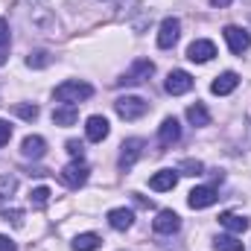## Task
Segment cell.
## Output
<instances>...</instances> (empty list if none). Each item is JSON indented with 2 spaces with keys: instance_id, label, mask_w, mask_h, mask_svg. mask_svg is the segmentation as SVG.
<instances>
[{
  "instance_id": "obj_29",
  "label": "cell",
  "mask_w": 251,
  "mask_h": 251,
  "mask_svg": "<svg viewBox=\"0 0 251 251\" xmlns=\"http://www.w3.org/2000/svg\"><path fill=\"white\" fill-rule=\"evenodd\" d=\"M67 152H70V158H73V161H82V155H85V146H82L79 140H67Z\"/></svg>"
},
{
  "instance_id": "obj_7",
  "label": "cell",
  "mask_w": 251,
  "mask_h": 251,
  "mask_svg": "<svg viewBox=\"0 0 251 251\" xmlns=\"http://www.w3.org/2000/svg\"><path fill=\"white\" fill-rule=\"evenodd\" d=\"M178 35H181V24H178V18H164V21H161V29H158V47H161V50L176 47Z\"/></svg>"
},
{
  "instance_id": "obj_25",
  "label": "cell",
  "mask_w": 251,
  "mask_h": 251,
  "mask_svg": "<svg viewBox=\"0 0 251 251\" xmlns=\"http://www.w3.org/2000/svg\"><path fill=\"white\" fill-rule=\"evenodd\" d=\"M213 246H216V251H246L237 237H216Z\"/></svg>"
},
{
  "instance_id": "obj_24",
  "label": "cell",
  "mask_w": 251,
  "mask_h": 251,
  "mask_svg": "<svg viewBox=\"0 0 251 251\" xmlns=\"http://www.w3.org/2000/svg\"><path fill=\"white\" fill-rule=\"evenodd\" d=\"M50 62H53V56H50L47 50H35V53H29V56H26V64H29V67H35V70L47 67Z\"/></svg>"
},
{
  "instance_id": "obj_13",
  "label": "cell",
  "mask_w": 251,
  "mask_h": 251,
  "mask_svg": "<svg viewBox=\"0 0 251 251\" xmlns=\"http://www.w3.org/2000/svg\"><path fill=\"white\" fill-rule=\"evenodd\" d=\"M152 228H155V234H176L181 228V216L176 210H161L158 219L152 222Z\"/></svg>"
},
{
  "instance_id": "obj_14",
  "label": "cell",
  "mask_w": 251,
  "mask_h": 251,
  "mask_svg": "<svg viewBox=\"0 0 251 251\" xmlns=\"http://www.w3.org/2000/svg\"><path fill=\"white\" fill-rule=\"evenodd\" d=\"M44 152H47V140H44L41 134H29V137H24V143H21V155H24V158L38 161V158H44Z\"/></svg>"
},
{
  "instance_id": "obj_10",
  "label": "cell",
  "mask_w": 251,
  "mask_h": 251,
  "mask_svg": "<svg viewBox=\"0 0 251 251\" xmlns=\"http://www.w3.org/2000/svg\"><path fill=\"white\" fill-rule=\"evenodd\" d=\"M216 199H219V193L216 187H193L187 196V204L193 210H201V207H210V204H216Z\"/></svg>"
},
{
  "instance_id": "obj_8",
  "label": "cell",
  "mask_w": 251,
  "mask_h": 251,
  "mask_svg": "<svg viewBox=\"0 0 251 251\" xmlns=\"http://www.w3.org/2000/svg\"><path fill=\"white\" fill-rule=\"evenodd\" d=\"M164 88H167V94H173V97H181V94H187L190 88H193V76H190L187 70H173V73L167 76Z\"/></svg>"
},
{
  "instance_id": "obj_16",
  "label": "cell",
  "mask_w": 251,
  "mask_h": 251,
  "mask_svg": "<svg viewBox=\"0 0 251 251\" xmlns=\"http://www.w3.org/2000/svg\"><path fill=\"white\" fill-rule=\"evenodd\" d=\"M108 225L114 231H128L134 225V213L128 207H114V210H108Z\"/></svg>"
},
{
  "instance_id": "obj_32",
  "label": "cell",
  "mask_w": 251,
  "mask_h": 251,
  "mask_svg": "<svg viewBox=\"0 0 251 251\" xmlns=\"http://www.w3.org/2000/svg\"><path fill=\"white\" fill-rule=\"evenodd\" d=\"M0 251H18L15 240H9V237H3V234H0Z\"/></svg>"
},
{
  "instance_id": "obj_31",
  "label": "cell",
  "mask_w": 251,
  "mask_h": 251,
  "mask_svg": "<svg viewBox=\"0 0 251 251\" xmlns=\"http://www.w3.org/2000/svg\"><path fill=\"white\" fill-rule=\"evenodd\" d=\"M9 140H12V126L6 120H0V146H6Z\"/></svg>"
},
{
  "instance_id": "obj_15",
  "label": "cell",
  "mask_w": 251,
  "mask_h": 251,
  "mask_svg": "<svg viewBox=\"0 0 251 251\" xmlns=\"http://www.w3.org/2000/svg\"><path fill=\"white\" fill-rule=\"evenodd\" d=\"M176 184H178V170H161V173H155L149 178V187L155 190V193H167Z\"/></svg>"
},
{
  "instance_id": "obj_20",
  "label": "cell",
  "mask_w": 251,
  "mask_h": 251,
  "mask_svg": "<svg viewBox=\"0 0 251 251\" xmlns=\"http://www.w3.org/2000/svg\"><path fill=\"white\" fill-rule=\"evenodd\" d=\"M100 237L97 234H79L76 240H73V251H97L100 249Z\"/></svg>"
},
{
  "instance_id": "obj_12",
  "label": "cell",
  "mask_w": 251,
  "mask_h": 251,
  "mask_svg": "<svg viewBox=\"0 0 251 251\" xmlns=\"http://www.w3.org/2000/svg\"><path fill=\"white\" fill-rule=\"evenodd\" d=\"M237 85H240V76H237L234 70H225V73H219V76L210 82V91H213L216 97H228L231 91H237Z\"/></svg>"
},
{
  "instance_id": "obj_23",
  "label": "cell",
  "mask_w": 251,
  "mask_h": 251,
  "mask_svg": "<svg viewBox=\"0 0 251 251\" xmlns=\"http://www.w3.org/2000/svg\"><path fill=\"white\" fill-rule=\"evenodd\" d=\"M18 190V181H15V176H0V207L12 199V193Z\"/></svg>"
},
{
  "instance_id": "obj_26",
  "label": "cell",
  "mask_w": 251,
  "mask_h": 251,
  "mask_svg": "<svg viewBox=\"0 0 251 251\" xmlns=\"http://www.w3.org/2000/svg\"><path fill=\"white\" fill-rule=\"evenodd\" d=\"M47 201H50V187H35L29 193V204L32 207H44Z\"/></svg>"
},
{
  "instance_id": "obj_30",
  "label": "cell",
  "mask_w": 251,
  "mask_h": 251,
  "mask_svg": "<svg viewBox=\"0 0 251 251\" xmlns=\"http://www.w3.org/2000/svg\"><path fill=\"white\" fill-rule=\"evenodd\" d=\"M3 219L12 222V225H24V213L21 210H3Z\"/></svg>"
},
{
  "instance_id": "obj_28",
  "label": "cell",
  "mask_w": 251,
  "mask_h": 251,
  "mask_svg": "<svg viewBox=\"0 0 251 251\" xmlns=\"http://www.w3.org/2000/svg\"><path fill=\"white\" fill-rule=\"evenodd\" d=\"M184 176H201L204 173V164L201 161H193V158H187V161H181V167H178Z\"/></svg>"
},
{
  "instance_id": "obj_6",
  "label": "cell",
  "mask_w": 251,
  "mask_h": 251,
  "mask_svg": "<svg viewBox=\"0 0 251 251\" xmlns=\"http://www.w3.org/2000/svg\"><path fill=\"white\" fill-rule=\"evenodd\" d=\"M143 146H146V143H143L140 137H128V140H123V146H120V161H117L123 173L137 164V158L143 155Z\"/></svg>"
},
{
  "instance_id": "obj_5",
  "label": "cell",
  "mask_w": 251,
  "mask_h": 251,
  "mask_svg": "<svg viewBox=\"0 0 251 251\" xmlns=\"http://www.w3.org/2000/svg\"><path fill=\"white\" fill-rule=\"evenodd\" d=\"M222 35H225V41H228V47H231V53L234 56H243V53H249L251 47V35L243 29V26H225L222 29Z\"/></svg>"
},
{
  "instance_id": "obj_17",
  "label": "cell",
  "mask_w": 251,
  "mask_h": 251,
  "mask_svg": "<svg viewBox=\"0 0 251 251\" xmlns=\"http://www.w3.org/2000/svg\"><path fill=\"white\" fill-rule=\"evenodd\" d=\"M158 137H161V146H173V143L181 137L178 120H176V117H167V120L161 123V128H158Z\"/></svg>"
},
{
  "instance_id": "obj_1",
  "label": "cell",
  "mask_w": 251,
  "mask_h": 251,
  "mask_svg": "<svg viewBox=\"0 0 251 251\" xmlns=\"http://www.w3.org/2000/svg\"><path fill=\"white\" fill-rule=\"evenodd\" d=\"M94 97V88L88 82H79V79H67L56 88V100L64 102V105H76L82 100H91Z\"/></svg>"
},
{
  "instance_id": "obj_2",
  "label": "cell",
  "mask_w": 251,
  "mask_h": 251,
  "mask_svg": "<svg viewBox=\"0 0 251 251\" xmlns=\"http://www.w3.org/2000/svg\"><path fill=\"white\" fill-rule=\"evenodd\" d=\"M114 111L123 117V120H140L146 111H149V102L143 97H120L114 102Z\"/></svg>"
},
{
  "instance_id": "obj_19",
  "label": "cell",
  "mask_w": 251,
  "mask_h": 251,
  "mask_svg": "<svg viewBox=\"0 0 251 251\" xmlns=\"http://www.w3.org/2000/svg\"><path fill=\"white\" fill-rule=\"evenodd\" d=\"M76 120H79L76 105H64V108H56V111H53V123L56 126H73Z\"/></svg>"
},
{
  "instance_id": "obj_18",
  "label": "cell",
  "mask_w": 251,
  "mask_h": 251,
  "mask_svg": "<svg viewBox=\"0 0 251 251\" xmlns=\"http://www.w3.org/2000/svg\"><path fill=\"white\" fill-rule=\"evenodd\" d=\"M219 225H222V228H228V231H234V234H243V231H249V219H246V216H240V213H231V210H228V213H222V216H219Z\"/></svg>"
},
{
  "instance_id": "obj_27",
  "label": "cell",
  "mask_w": 251,
  "mask_h": 251,
  "mask_svg": "<svg viewBox=\"0 0 251 251\" xmlns=\"http://www.w3.org/2000/svg\"><path fill=\"white\" fill-rule=\"evenodd\" d=\"M12 111H15L21 120H35V117H38V105H29V102H18Z\"/></svg>"
},
{
  "instance_id": "obj_22",
  "label": "cell",
  "mask_w": 251,
  "mask_h": 251,
  "mask_svg": "<svg viewBox=\"0 0 251 251\" xmlns=\"http://www.w3.org/2000/svg\"><path fill=\"white\" fill-rule=\"evenodd\" d=\"M9 44H12L9 21H6V18H0V64H6V59H9Z\"/></svg>"
},
{
  "instance_id": "obj_11",
  "label": "cell",
  "mask_w": 251,
  "mask_h": 251,
  "mask_svg": "<svg viewBox=\"0 0 251 251\" xmlns=\"http://www.w3.org/2000/svg\"><path fill=\"white\" fill-rule=\"evenodd\" d=\"M108 131H111V126H108L105 117H100V114L88 117V123H85V134H88L91 143H102V140L108 137Z\"/></svg>"
},
{
  "instance_id": "obj_9",
  "label": "cell",
  "mask_w": 251,
  "mask_h": 251,
  "mask_svg": "<svg viewBox=\"0 0 251 251\" xmlns=\"http://www.w3.org/2000/svg\"><path fill=\"white\" fill-rule=\"evenodd\" d=\"M213 56H216V44L207 41V38H199V41H193V44L187 47V59L190 62H196V64L210 62Z\"/></svg>"
},
{
  "instance_id": "obj_4",
  "label": "cell",
  "mask_w": 251,
  "mask_h": 251,
  "mask_svg": "<svg viewBox=\"0 0 251 251\" xmlns=\"http://www.w3.org/2000/svg\"><path fill=\"white\" fill-rule=\"evenodd\" d=\"M152 73H155V64L149 62V59H137V62H134V67L117 79V85H120V88H126V85H143Z\"/></svg>"
},
{
  "instance_id": "obj_33",
  "label": "cell",
  "mask_w": 251,
  "mask_h": 251,
  "mask_svg": "<svg viewBox=\"0 0 251 251\" xmlns=\"http://www.w3.org/2000/svg\"><path fill=\"white\" fill-rule=\"evenodd\" d=\"M210 6H216V9H225V6H231V0H210Z\"/></svg>"
},
{
  "instance_id": "obj_3",
  "label": "cell",
  "mask_w": 251,
  "mask_h": 251,
  "mask_svg": "<svg viewBox=\"0 0 251 251\" xmlns=\"http://www.w3.org/2000/svg\"><path fill=\"white\" fill-rule=\"evenodd\" d=\"M88 176H91V167H88L85 161H70L62 173H59L62 184L64 187H70V190H79L85 181H88Z\"/></svg>"
},
{
  "instance_id": "obj_21",
  "label": "cell",
  "mask_w": 251,
  "mask_h": 251,
  "mask_svg": "<svg viewBox=\"0 0 251 251\" xmlns=\"http://www.w3.org/2000/svg\"><path fill=\"white\" fill-rule=\"evenodd\" d=\"M187 120L193 126H207L210 123V111H207L201 102H196V105H190L187 108Z\"/></svg>"
}]
</instances>
